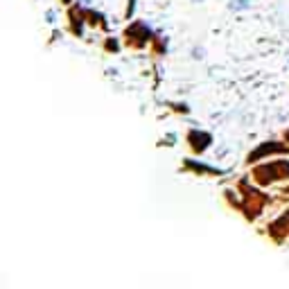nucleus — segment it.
<instances>
[{
  "instance_id": "obj_3",
  "label": "nucleus",
  "mask_w": 289,
  "mask_h": 289,
  "mask_svg": "<svg viewBox=\"0 0 289 289\" xmlns=\"http://www.w3.org/2000/svg\"><path fill=\"white\" fill-rule=\"evenodd\" d=\"M251 5H253V0H230L228 7L235 9V12H244V9H249Z\"/></svg>"
},
{
  "instance_id": "obj_1",
  "label": "nucleus",
  "mask_w": 289,
  "mask_h": 289,
  "mask_svg": "<svg viewBox=\"0 0 289 289\" xmlns=\"http://www.w3.org/2000/svg\"><path fill=\"white\" fill-rule=\"evenodd\" d=\"M188 140H190V145H192L194 151H203V149H208V147H210V140H213V138H210L208 134H203V131H190Z\"/></svg>"
},
{
  "instance_id": "obj_4",
  "label": "nucleus",
  "mask_w": 289,
  "mask_h": 289,
  "mask_svg": "<svg viewBox=\"0 0 289 289\" xmlns=\"http://www.w3.org/2000/svg\"><path fill=\"white\" fill-rule=\"evenodd\" d=\"M192 3H203V0H192Z\"/></svg>"
},
{
  "instance_id": "obj_2",
  "label": "nucleus",
  "mask_w": 289,
  "mask_h": 289,
  "mask_svg": "<svg viewBox=\"0 0 289 289\" xmlns=\"http://www.w3.org/2000/svg\"><path fill=\"white\" fill-rule=\"evenodd\" d=\"M269 151H285V147H282V145H278V143H265V145L260 147V149L251 151V154H249V161L260 159L262 154H269Z\"/></svg>"
},
{
  "instance_id": "obj_5",
  "label": "nucleus",
  "mask_w": 289,
  "mask_h": 289,
  "mask_svg": "<svg viewBox=\"0 0 289 289\" xmlns=\"http://www.w3.org/2000/svg\"><path fill=\"white\" fill-rule=\"evenodd\" d=\"M287 138H289V134H287Z\"/></svg>"
}]
</instances>
